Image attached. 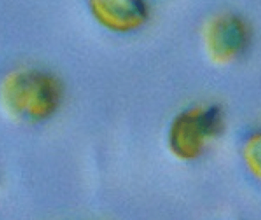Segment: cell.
Returning a JSON list of instances; mask_svg holds the SVG:
<instances>
[{"label":"cell","mask_w":261,"mask_h":220,"mask_svg":"<svg viewBox=\"0 0 261 220\" xmlns=\"http://www.w3.org/2000/svg\"><path fill=\"white\" fill-rule=\"evenodd\" d=\"M3 90L14 113L27 120H39L56 109L62 89L59 79L49 72L28 68L10 73Z\"/></svg>","instance_id":"1"},{"label":"cell","mask_w":261,"mask_h":220,"mask_svg":"<svg viewBox=\"0 0 261 220\" xmlns=\"http://www.w3.org/2000/svg\"><path fill=\"white\" fill-rule=\"evenodd\" d=\"M201 38L211 61L226 65L245 53L251 43L253 32L244 16L231 11H222L204 20Z\"/></svg>","instance_id":"2"},{"label":"cell","mask_w":261,"mask_h":220,"mask_svg":"<svg viewBox=\"0 0 261 220\" xmlns=\"http://www.w3.org/2000/svg\"><path fill=\"white\" fill-rule=\"evenodd\" d=\"M87 6L100 27L117 35L138 32L150 19L147 0H87Z\"/></svg>","instance_id":"3"},{"label":"cell","mask_w":261,"mask_h":220,"mask_svg":"<svg viewBox=\"0 0 261 220\" xmlns=\"http://www.w3.org/2000/svg\"><path fill=\"white\" fill-rule=\"evenodd\" d=\"M221 126L222 119L218 108L185 113L177 119L172 127V148L181 157H195L201 152L204 139L218 134Z\"/></svg>","instance_id":"4"}]
</instances>
